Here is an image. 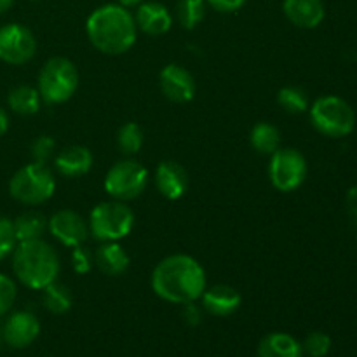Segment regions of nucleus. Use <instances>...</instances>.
<instances>
[{
	"mask_svg": "<svg viewBox=\"0 0 357 357\" xmlns=\"http://www.w3.org/2000/svg\"><path fill=\"white\" fill-rule=\"evenodd\" d=\"M257 354L258 357H303V347L289 333L274 331L261 338Z\"/></svg>",
	"mask_w": 357,
	"mask_h": 357,
	"instance_id": "6ab92c4d",
	"label": "nucleus"
},
{
	"mask_svg": "<svg viewBox=\"0 0 357 357\" xmlns=\"http://www.w3.org/2000/svg\"><path fill=\"white\" fill-rule=\"evenodd\" d=\"M37 52V38L30 28L20 23L3 24L0 28V59L9 65H24Z\"/></svg>",
	"mask_w": 357,
	"mask_h": 357,
	"instance_id": "9d476101",
	"label": "nucleus"
},
{
	"mask_svg": "<svg viewBox=\"0 0 357 357\" xmlns=\"http://www.w3.org/2000/svg\"><path fill=\"white\" fill-rule=\"evenodd\" d=\"M13 271L17 281L26 288L44 289L58 279V253L42 239L17 243L13 251Z\"/></svg>",
	"mask_w": 357,
	"mask_h": 357,
	"instance_id": "7ed1b4c3",
	"label": "nucleus"
},
{
	"mask_svg": "<svg viewBox=\"0 0 357 357\" xmlns=\"http://www.w3.org/2000/svg\"><path fill=\"white\" fill-rule=\"evenodd\" d=\"M250 142L258 153L272 155L281 145V132L275 126L268 124V122H258L251 129Z\"/></svg>",
	"mask_w": 357,
	"mask_h": 357,
	"instance_id": "5701e85b",
	"label": "nucleus"
},
{
	"mask_svg": "<svg viewBox=\"0 0 357 357\" xmlns=\"http://www.w3.org/2000/svg\"><path fill=\"white\" fill-rule=\"evenodd\" d=\"M40 94L38 89L30 86H17L10 89L9 96H7V103L14 114L20 115H33L37 114L40 108Z\"/></svg>",
	"mask_w": 357,
	"mask_h": 357,
	"instance_id": "4be33fe9",
	"label": "nucleus"
},
{
	"mask_svg": "<svg viewBox=\"0 0 357 357\" xmlns=\"http://www.w3.org/2000/svg\"><path fill=\"white\" fill-rule=\"evenodd\" d=\"M94 265V255L91 251H87L86 248L77 246L73 248L72 251V268L77 272V274L84 275L89 274L93 271Z\"/></svg>",
	"mask_w": 357,
	"mask_h": 357,
	"instance_id": "2f4dec72",
	"label": "nucleus"
},
{
	"mask_svg": "<svg viewBox=\"0 0 357 357\" xmlns=\"http://www.w3.org/2000/svg\"><path fill=\"white\" fill-rule=\"evenodd\" d=\"M181 316H183V321L188 326H197L202 321V309L199 305H195V302L185 303Z\"/></svg>",
	"mask_w": 357,
	"mask_h": 357,
	"instance_id": "72a5a7b5",
	"label": "nucleus"
},
{
	"mask_svg": "<svg viewBox=\"0 0 357 357\" xmlns=\"http://www.w3.org/2000/svg\"><path fill=\"white\" fill-rule=\"evenodd\" d=\"M56 180L47 164L31 162L14 173L9 181V194L17 202L37 206L54 195Z\"/></svg>",
	"mask_w": 357,
	"mask_h": 357,
	"instance_id": "0eeeda50",
	"label": "nucleus"
},
{
	"mask_svg": "<svg viewBox=\"0 0 357 357\" xmlns=\"http://www.w3.org/2000/svg\"><path fill=\"white\" fill-rule=\"evenodd\" d=\"M150 282L159 298L180 305L201 300L208 284L204 267L188 255H171L160 260Z\"/></svg>",
	"mask_w": 357,
	"mask_h": 357,
	"instance_id": "f257e3e1",
	"label": "nucleus"
},
{
	"mask_svg": "<svg viewBox=\"0 0 357 357\" xmlns=\"http://www.w3.org/2000/svg\"><path fill=\"white\" fill-rule=\"evenodd\" d=\"M89 234L101 243H119L132 232L136 216L122 201L100 202L89 215Z\"/></svg>",
	"mask_w": 357,
	"mask_h": 357,
	"instance_id": "39448f33",
	"label": "nucleus"
},
{
	"mask_svg": "<svg viewBox=\"0 0 357 357\" xmlns=\"http://www.w3.org/2000/svg\"><path fill=\"white\" fill-rule=\"evenodd\" d=\"M13 227L17 243L42 239L44 232L47 230V218L42 213L26 211L14 220Z\"/></svg>",
	"mask_w": 357,
	"mask_h": 357,
	"instance_id": "412c9836",
	"label": "nucleus"
},
{
	"mask_svg": "<svg viewBox=\"0 0 357 357\" xmlns=\"http://www.w3.org/2000/svg\"><path fill=\"white\" fill-rule=\"evenodd\" d=\"M246 2L248 0H206V3L209 7H213V9L223 14L237 13V10L246 6Z\"/></svg>",
	"mask_w": 357,
	"mask_h": 357,
	"instance_id": "473e14b6",
	"label": "nucleus"
},
{
	"mask_svg": "<svg viewBox=\"0 0 357 357\" xmlns=\"http://www.w3.org/2000/svg\"><path fill=\"white\" fill-rule=\"evenodd\" d=\"M54 167L66 178L84 176L93 167V153L82 145L66 146L54 157Z\"/></svg>",
	"mask_w": 357,
	"mask_h": 357,
	"instance_id": "a211bd4d",
	"label": "nucleus"
},
{
	"mask_svg": "<svg viewBox=\"0 0 357 357\" xmlns=\"http://www.w3.org/2000/svg\"><path fill=\"white\" fill-rule=\"evenodd\" d=\"M79 80L75 63L63 56H56L47 59L38 73V94L45 103L61 105L75 94Z\"/></svg>",
	"mask_w": 357,
	"mask_h": 357,
	"instance_id": "20e7f679",
	"label": "nucleus"
},
{
	"mask_svg": "<svg viewBox=\"0 0 357 357\" xmlns=\"http://www.w3.org/2000/svg\"><path fill=\"white\" fill-rule=\"evenodd\" d=\"M0 342H2V331H0Z\"/></svg>",
	"mask_w": 357,
	"mask_h": 357,
	"instance_id": "58836bf2",
	"label": "nucleus"
},
{
	"mask_svg": "<svg viewBox=\"0 0 357 357\" xmlns=\"http://www.w3.org/2000/svg\"><path fill=\"white\" fill-rule=\"evenodd\" d=\"M282 13L289 23L303 30L317 28L326 16L323 0H284Z\"/></svg>",
	"mask_w": 357,
	"mask_h": 357,
	"instance_id": "dca6fc26",
	"label": "nucleus"
},
{
	"mask_svg": "<svg viewBox=\"0 0 357 357\" xmlns=\"http://www.w3.org/2000/svg\"><path fill=\"white\" fill-rule=\"evenodd\" d=\"M188 173L181 164L174 160H164L155 169V187L162 197L178 201L188 190Z\"/></svg>",
	"mask_w": 357,
	"mask_h": 357,
	"instance_id": "4468645a",
	"label": "nucleus"
},
{
	"mask_svg": "<svg viewBox=\"0 0 357 357\" xmlns=\"http://www.w3.org/2000/svg\"><path fill=\"white\" fill-rule=\"evenodd\" d=\"M347 208L349 213L357 220V185L352 187L347 194Z\"/></svg>",
	"mask_w": 357,
	"mask_h": 357,
	"instance_id": "f704fd0d",
	"label": "nucleus"
},
{
	"mask_svg": "<svg viewBox=\"0 0 357 357\" xmlns=\"http://www.w3.org/2000/svg\"><path fill=\"white\" fill-rule=\"evenodd\" d=\"M40 335V321L28 310H20L7 317L2 330V338L13 349H26Z\"/></svg>",
	"mask_w": 357,
	"mask_h": 357,
	"instance_id": "f8f14e48",
	"label": "nucleus"
},
{
	"mask_svg": "<svg viewBox=\"0 0 357 357\" xmlns=\"http://www.w3.org/2000/svg\"><path fill=\"white\" fill-rule=\"evenodd\" d=\"M47 230L58 243L66 248L82 246L89 237V223L72 209L56 211L47 220Z\"/></svg>",
	"mask_w": 357,
	"mask_h": 357,
	"instance_id": "9b49d317",
	"label": "nucleus"
},
{
	"mask_svg": "<svg viewBox=\"0 0 357 357\" xmlns=\"http://www.w3.org/2000/svg\"><path fill=\"white\" fill-rule=\"evenodd\" d=\"M54 149L56 143L51 136H38V138H35L33 143H31V159L37 164H47L49 160L52 159V155H54Z\"/></svg>",
	"mask_w": 357,
	"mask_h": 357,
	"instance_id": "c85d7f7f",
	"label": "nucleus"
},
{
	"mask_svg": "<svg viewBox=\"0 0 357 357\" xmlns=\"http://www.w3.org/2000/svg\"><path fill=\"white\" fill-rule=\"evenodd\" d=\"M17 239L14 234L13 220L0 216V261L9 257L16 248Z\"/></svg>",
	"mask_w": 357,
	"mask_h": 357,
	"instance_id": "c756f323",
	"label": "nucleus"
},
{
	"mask_svg": "<svg viewBox=\"0 0 357 357\" xmlns=\"http://www.w3.org/2000/svg\"><path fill=\"white\" fill-rule=\"evenodd\" d=\"M268 178L272 187L284 194L302 187L307 178V160L303 153L296 149L275 150L271 155Z\"/></svg>",
	"mask_w": 357,
	"mask_h": 357,
	"instance_id": "1a4fd4ad",
	"label": "nucleus"
},
{
	"mask_svg": "<svg viewBox=\"0 0 357 357\" xmlns=\"http://www.w3.org/2000/svg\"><path fill=\"white\" fill-rule=\"evenodd\" d=\"M136 26L146 35L152 37H159V35L167 33L173 26V16H171L169 9L160 2H143L138 6L136 10Z\"/></svg>",
	"mask_w": 357,
	"mask_h": 357,
	"instance_id": "f3484780",
	"label": "nucleus"
},
{
	"mask_svg": "<svg viewBox=\"0 0 357 357\" xmlns=\"http://www.w3.org/2000/svg\"><path fill=\"white\" fill-rule=\"evenodd\" d=\"M86 33L94 49L103 54L119 56L136 44L138 26L129 9L119 3H105L89 14Z\"/></svg>",
	"mask_w": 357,
	"mask_h": 357,
	"instance_id": "f03ea898",
	"label": "nucleus"
},
{
	"mask_svg": "<svg viewBox=\"0 0 357 357\" xmlns=\"http://www.w3.org/2000/svg\"><path fill=\"white\" fill-rule=\"evenodd\" d=\"M145 0H117L119 6L126 7V9H131V7H138L139 3H143Z\"/></svg>",
	"mask_w": 357,
	"mask_h": 357,
	"instance_id": "e433bc0d",
	"label": "nucleus"
},
{
	"mask_svg": "<svg viewBox=\"0 0 357 357\" xmlns=\"http://www.w3.org/2000/svg\"><path fill=\"white\" fill-rule=\"evenodd\" d=\"M160 91L167 100L174 103H188L195 96V80L185 66L171 65L164 66L159 73Z\"/></svg>",
	"mask_w": 357,
	"mask_h": 357,
	"instance_id": "ddd939ff",
	"label": "nucleus"
},
{
	"mask_svg": "<svg viewBox=\"0 0 357 357\" xmlns=\"http://www.w3.org/2000/svg\"><path fill=\"white\" fill-rule=\"evenodd\" d=\"M176 16L185 30H194L206 16V0H178Z\"/></svg>",
	"mask_w": 357,
	"mask_h": 357,
	"instance_id": "393cba45",
	"label": "nucleus"
},
{
	"mask_svg": "<svg viewBox=\"0 0 357 357\" xmlns=\"http://www.w3.org/2000/svg\"><path fill=\"white\" fill-rule=\"evenodd\" d=\"M17 289L16 282L6 274H0V316L9 312L16 302Z\"/></svg>",
	"mask_w": 357,
	"mask_h": 357,
	"instance_id": "7c9ffc66",
	"label": "nucleus"
},
{
	"mask_svg": "<svg viewBox=\"0 0 357 357\" xmlns=\"http://www.w3.org/2000/svg\"><path fill=\"white\" fill-rule=\"evenodd\" d=\"M129 255L119 243H103L94 253V264L105 275L117 278L129 267Z\"/></svg>",
	"mask_w": 357,
	"mask_h": 357,
	"instance_id": "aec40b11",
	"label": "nucleus"
},
{
	"mask_svg": "<svg viewBox=\"0 0 357 357\" xmlns=\"http://www.w3.org/2000/svg\"><path fill=\"white\" fill-rule=\"evenodd\" d=\"M117 145L126 155H135L143 146V131L136 122H126L117 132Z\"/></svg>",
	"mask_w": 357,
	"mask_h": 357,
	"instance_id": "bb28decb",
	"label": "nucleus"
},
{
	"mask_svg": "<svg viewBox=\"0 0 357 357\" xmlns=\"http://www.w3.org/2000/svg\"><path fill=\"white\" fill-rule=\"evenodd\" d=\"M278 103L284 112L293 115L303 114L309 110V98H307L305 91L295 86L282 87L278 93Z\"/></svg>",
	"mask_w": 357,
	"mask_h": 357,
	"instance_id": "a878e982",
	"label": "nucleus"
},
{
	"mask_svg": "<svg viewBox=\"0 0 357 357\" xmlns=\"http://www.w3.org/2000/svg\"><path fill=\"white\" fill-rule=\"evenodd\" d=\"M149 185V169L138 160H119L108 169L103 187L115 201H132L139 197Z\"/></svg>",
	"mask_w": 357,
	"mask_h": 357,
	"instance_id": "6e6552de",
	"label": "nucleus"
},
{
	"mask_svg": "<svg viewBox=\"0 0 357 357\" xmlns=\"http://www.w3.org/2000/svg\"><path fill=\"white\" fill-rule=\"evenodd\" d=\"M14 2H16V0H0V16L6 14L7 10L14 6Z\"/></svg>",
	"mask_w": 357,
	"mask_h": 357,
	"instance_id": "4c0bfd02",
	"label": "nucleus"
},
{
	"mask_svg": "<svg viewBox=\"0 0 357 357\" xmlns=\"http://www.w3.org/2000/svg\"><path fill=\"white\" fill-rule=\"evenodd\" d=\"M309 112L310 122L316 131L328 138H344L356 128V114L344 98L333 94L321 96L310 105Z\"/></svg>",
	"mask_w": 357,
	"mask_h": 357,
	"instance_id": "423d86ee",
	"label": "nucleus"
},
{
	"mask_svg": "<svg viewBox=\"0 0 357 357\" xmlns=\"http://www.w3.org/2000/svg\"><path fill=\"white\" fill-rule=\"evenodd\" d=\"M202 309L216 317H229L239 310L243 303V296L236 288L229 284H216L213 288H206L201 296Z\"/></svg>",
	"mask_w": 357,
	"mask_h": 357,
	"instance_id": "2eb2a0df",
	"label": "nucleus"
},
{
	"mask_svg": "<svg viewBox=\"0 0 357 357\" xmlns=\"http://www.w3.org/2000/svg\"><path fill=\"white\" fill-rule=\"evenodd\" d=\"M302 347L303 352H307L310 357H324L328 356L331 349V338L330 335L323 333V331H312V333L307 335Z\"/></svg>",
	"mask_w": 357,
	"mask_h": 357,
	"instance_id": "cd10ccee",
	"label": "nucleus"
},
{
	"mask_svg": "<svg viewBox=\"0 0 357 357\" xmlns=\"http://www.w3.org/2000/svg\"><path fill=\"white\" fill-rule=\"evenodd\" d=\"M7 129H9V117H7L6 110H3V108L0 107V138H2V136L6 135Z\"/></svg>",
	"mask_w": 357,
	"mask_h": 357,
	"instance_id": "c9c22d12",
	"label": "nucleus"
},
{
	"mask_svg": "<svg viewBox=\"0 0 357 357\" xmlns=\"http://www.w3.org/2000/svg\"><path fill=\"white\" fill-rule=\"evenodd\" d=\"M44 296H42V302H44L45 310H49L51 314H56V316H61V314H66L70 309H72V293L68 291V288L59 282H52V284L45 286Z\"/></svg>",
	"mask_w": 357,
	"mask_h": 357,
	"instance_id": "b1692460",
	"label": "nucleus"
}]
</instances>
